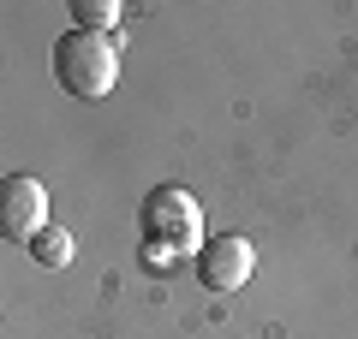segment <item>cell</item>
<instances>
[{"instance_id": "3", "label": "cell", "mask_w": 358, "mask_h": 339, "mask_svg": "<svg viewBox=\"0 0 358 339\" xmlns=\"http://www.w3.org/2000/svg\"><path fill=\"white\" fill-rule=\"evenodd\" d=\"M192 268H197V280H203L209 292H239L245 280L257 274V250L239 232H215V239H203V250H197Z\"/></svg>"}, {"instance_id": "1", "label": "cell", "mask_w": 358, "mask_h": 339, "mask_svg": "<svg viewBox=\"0 0 358 339\" xmlns=\"http://www.w3.org/2000/svg\"><path fill=\"white\" fill-rule=\"evenodd\" d=\"M138 226H143V268H155V274H173V268L197 262V250H203V209L179 185L150 190L138 209Z\"/></svg>"}, {"instance_id": "5", "label": "cell", "mask_w": 358, "mask_h": 339, "mask_svg": "<svg viewBox=\"0 0 358 339\" xmlns=\"http://www.w3.org/2000/svg\"><path fill=\"white\" fill-rule=\"evenodd\" d=\"M72 250H78V244H72L66 226H42L36 239H30V256H36L42 268H66V262H72Z\"/></svg>"}, {"instance_id": "6", "label": "cell", "mask_w": 358, "mask_h": 339, "mask_svg": "<svg viewBox=\"0 0 358 339\" xmlns=\"http://www.w3.org/2000/svg\"><path fill=\"white\" fill-rule=\"evenodd\" d=\"M120 6L114 0H72V30H96V36H114Z\"/></svg>"}, {"instance_id": "4", "label": "cell", "mask_w": 358, "mask_h": 339, "mask_svg": "<svg viewBox=\"0 0 358 339\" xmlns=\"http://www.w3.org/2000/svg\"><path fill=\"white\" fill-rule=\"evenodd\" d=\"M42 226H48V190H42V179L6 173V185H0V232L6 239H36Z\"/></svg>"}, {"instance_id": "2", "label": "cell", "mask_w": 358, "mask_h": 339, "mask_svg": "<svg viewBox=\"0 0 358 339\" xmlns=\"http://www.w3.org/2000/svg\"><path fill=\"white\" fill-rule=\"evenodd\" d=\"M54 84L78 101H96L120 84V36H96V30H66L54 42Z\"/></svg>"}]
</instances>
